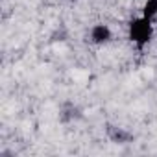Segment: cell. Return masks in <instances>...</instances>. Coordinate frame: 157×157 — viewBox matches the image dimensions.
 Segmentation results:
<instances>
[{"instance_id": "6da1fadb", "label": "cell", "mask_w": 157, "mask_h": 157, "mask_svg": "<svg viewBox=\"0 0 157 157\" xmlns=\"http://www.w3.org/2000/svg\"><path fill=\"white\" fill-rule=\"evenodd\" d=\"M129 39L139 48L148 44L150 39H151V19L140 17V19L131 21V24H129Z\"/></svg>"}, {"instance_id": "7a4b0ae2", "label": "cell", "mask_w": 157, "mask_h": 157, "mask_svg": "<svg viewBox=\"0 0 157 157\" xmlns=\"http://www.w3.org/2000/svg\"><path fill=\"white\" fill-rule=\"evenodd\" d=\"M91 39L94 43H107L111 39V30L105 26V24H96L93 30H91Z\"/></svg>"}, {"instance_id": "3957f363", "label": "cell", "mask_w": 157, "mask_h": 157, "mask_svg": "<svg viewBox=\"0 0 157 157\" xmlns=\"http://www.w3.org/2000/svg\"><path fill=\"white\" fill-rule=\"evenodd\" d=\"M157 15V0H148L144 4V11H142V17L146 19H153Z\"/></svg>"}]
</instances>
